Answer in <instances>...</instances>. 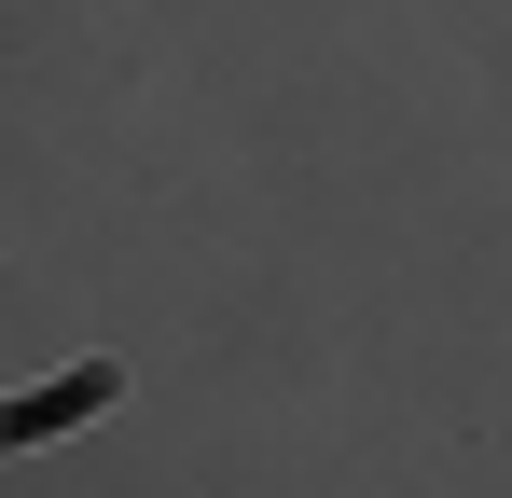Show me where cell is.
Wrapping results in <instances>:
<instances>
[{"label":"cell","instance_id":"cell-1","mask_svg":"<svg viewBox=\"0 0 512 498\" xmlns=\"http://www.w3.org/2000/svg\"><path fill=\"white\" fill-rule=\"evenodd\" d=\"M111 388H125V374H111V360H84L70 388H28V402H0V443H42V429H70V415H97Z\"/></svg>","mask_w":512,"mask_h":498}]
</instances>
